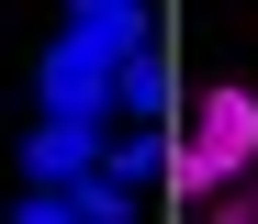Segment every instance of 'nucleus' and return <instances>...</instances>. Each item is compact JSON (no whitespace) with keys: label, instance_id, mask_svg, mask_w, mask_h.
I'll list each match as a JSON object with an SVG mask.
<instances>
[{"label":"nucleus","instance_id":"6e6552de","mask_svg":"<svg viewBox=\"0 0 258 224\" xmlns=\"http://www.w3.org/2000/svg\"><path fill=\"white\" fill-rule=\"evenodd\" d=\"M202 224H258V202H247V179H236V191H213V202H191Z\"/></svg>","mask_w":258,"mask_h":224},{"label":"nucleus","instance_id":"20e7f679","mask_svg":"<svg viewBox=\"0 0 258 224\" xmlns=\"http://www.w3.org/2000/svg\"><path fill=\"white\" fill-rule=\"evenodd\" d=\"M34 90H45L56 123H101V112H112V79L79 67V56H56V45H45V67H34Z\"/></svg>","mask_w":258,"mask_h":224},{"label":"nucleus","instance_id":"f257e3e1","mask_svg":"<svg viewBox=\"0 0 258 224\" xmlns=\"http://www.w3.org/2000/svg\"><path fill=\"white\" fill-rule=\"evenodd\" d=\"M247 168H258V90L225 79V90H202L191 134L168 146V191H180V202H213V191H236Z\"/></svg>","mask_w":258,"mask_h":224},{"label":"nucleus","instance_id":"423d86ee","mask_svg":"<svg viewBox=\"0 0 258 224\" xmlns=\"http://www.w3.org/2000/svg\"><path fill=\"white\" fill-rule=\"evenodd\" d=\"M68 202H79V224H135V179L90 168V179H68Z\"/></svg>","mask_w":258,"mask_h":224},{"label":"nucleus","instance_id":"0eeeda50","mask_svg":"<svg viewBox=\"0 0 258 224\" xmlns=\"http://www.w3.org/2000/svg\"><path fill=\"white\" fill-rule=\"evenodd\" d=\"M112 179H168V134L157 123H135V134H112V157H101Z\"/></svg>","mask_w":258,"mask_h":224},{"label":"nucleus","instance_id":"f03ea898","mask_svg":"<svg viewBox=\"0 0 258 224\" xmlns=\"http://www.w3.org/2000/svg\"><path fill=\"white\" fill-rule=\"evenodd\" d=\"M101 157H112L101 123H56V112H45V123L23 134V179H34V191H68V179H90Z\"/></svg>","mask_w":258,"mask_h":224},{"label":"nucleus","instance_id":"1a4fd4ad","mask_svg":"<svg viewBox=\"0 0 258 224\" xmlns=\"http://www.w3.org/2000/svg\"><path fill=\"white\" fill-rule=\"evenodd\" d=\"M12 224H79V202H68V191H23V213H12Z\"/></svg>","mask_w":258,"mask_h":224},{"label":"nucleus","instance_id":"7ed1b4c3","mask_svg":"<svg viewBox=\"0 0 258 224\" xmlns=\"http://www.w3.org/2000/svg\"><path fill=\"white\" fill-rule=\"evenodd\" d=\"M135 45H157V34H146V0H135V12H79V23L56 34V56H79V67H101V79H112Z\"/></svg>","mask_w":258,"mask_h":224},{"label":"nucleus","instance_id":"39448f33","mask_svg":"<svg viewBox=\"0 0 258 224\" xmlns=\"http://www.w3.org/2000/svg\"><path fill=\"white\" fill-rule=\"evenodd\" d=\"M168 101H180L168 56H157V45H135V56L112 67V112H135V123H168Z\"/></svg>","mask_w":258,"mask_h":224},{"label":"nucleus","instance_id":"9b49d317","mask_svg":"<svg viewBox=\"0 0 258 224\" xmlns=\"http://www.w3.org/2000/svg\"><path fill=\"white\" fill-rule=\"evenodd\" d=\"M247 202H258V168H247Z\"/></svg>","mask_w":258,"mask_h":224},{"label":"nucleus","instance_id":"9d476101","mask_svg":"<svg viewBox=\"0 0 258 224\" xmlns=\"http://www.w3.org/2000/svg\"><path fill=\"white\" fill-rule=\"evenodd\" d=\"M79 12H135V0H68V23H79Z\"/></svg>","mask_w":258,"mask_h":224}]
</instances>
